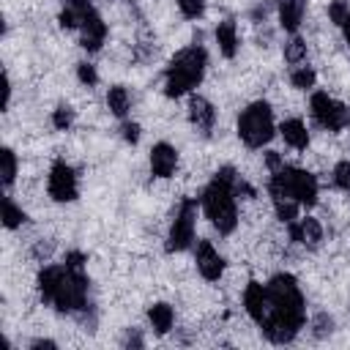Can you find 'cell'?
I'll list each match as a JSON object with an SVG mask.
<instances>
[{
    "label": "cell",
    "instance_id": "obj_5",
    "mask_svg": "<svg viewBox=\"0 0 350 350\" xmlns=\"http://www.w3.org/2000/svg\"><path fill=\"white\" fill-rule=\"evenodd\" d=\"M268 191L271 197H293L298 200L301 205H314L317 202V178L306 170H298V167H282L271 175L268 180Z\"/></svg>",
    "mask_w": 350,
    "mask_h": 350
},
{
    "label": "cell",
    "instance_id": "obj_19",
    "mask_svg": "<svg viewBox=\"0 0 350 350\" xmlns=\"http://www.w3.org/2000/svg\"><path fill=\"white\" fill-rule=\"evenodd\" d=\"M107 107H109V112H112L115 118H126L129 109H131V96H129V90H126L123 85H112V88L107 90Z\"/></svg>",
    "mask_w": 350,
    "mask_h": 350
},
{
    "label": "cell",
    "instance_id": "obj_1",
    "mask_svg": "<svg viewBox=\"0 0 350 350\" xmlns=\"http://www.w3.org/2000/svg\"><path fill=\"white\" fill-rule=\"evenodd\" d=\"M268 314L260 323V331L273 345H287L306 323V301L304 293L290 273H276L268 284Z\"/></svg>",
    "mask_w": 350,
    "mask_h": 350
},
{
    "label": "cell",
    "instance_id": "obj_8",
    "mask_svg": "<svg viewBox=\"0 0 350 350\" xmlns=\"http://www.w3.org/2000/svg\"><path fill=\"white\" fill-rule=\"evenodd\" d=\"M309 109H312V118L317 120V126H323L325 131H342L347 126V107L323 90H317L312 96Z\"/></svg>",
    "mask_w": 350,
    "mask_h": 350
},
{
    "label": "cell",
    "instance_id": "obj_24",
    "mask_svg": "<svg viewBox=\"0 0 350 350\" xmlns=\"http://www.w3.org/2000/svg\"><path fill=\"white\" fill-rule=\"evenodd\" d=\"M0 164H3V186L8 189L14 183V178H16V156H14L11 148L0 150Z\"/></svg>",
    "mask_w": 350,
    "mask_h": 350
},
{
    "label": "cell",
    "instance_id": "obj_30",
    "mask_svg": "<svg viewBox=\"0 0 350 350\" xmlns=\"http://www.w3.org/2000/svg\"><path fill=\"white\" fill-rule=\"evenodd\" d=\"M120 131H123V139H126V142H131V145L139 139V126H137V123H123V129H120Z\"/></svg>",
    "mask_w": 350,
    "mask_h": 350
},
{
    "label": "cell",
    "instance_id": "obj_11",
    "mask_svg": "<svg viewBox=\"0 0 350 350\" xmlns=\"http://www.w3.org/2000/svg\"><path fill=\"white\" fill-rule=\"evenodd\" d=\"M287 232H290V238H293L295 243H301V246H306V249H317L320 241H323V227H320V221L312 219V216H306V219H293V221L287 224Z\"/></svg>",
    "mask_w": 350,
    "mask_h": 350
},
{
    "label": "cell",
    "instance_id": "obj_26",
    "mask_svg": "<svg viewBox=\"0 0 350 350\" xmlns=\"http://www.w3.org/2000/svg\"><path fill=\"white\" fill-rule=\"evenodd\" d=\"M178 8L186 19H200L205 11V0H178Z\"/></svg>",
    "mask_w": 350,
    "mask_h": 350
},
{
    "label": "cell",
    "instance_id": "obj_17",
    "mask_svg": "<svg viewBox=\"0 0 350 350\" xmlns=\"http://www.w3.org/2000/svg\"><path fill=\"white\" fill-rule=\"evenodd\" d=\"M216 44H219V49H221L224 57H235V52H238V30H235V22L232 19L219 22V27H216Z\"/></svg>",
    "mask_w": 350,
    "mask_h": 350
},
{
    "label": "cell",
    "instance_id": "obj_10",
    "mask_svg": "<svg viewBox=\"0 0 350 350\" xmlns=\"http://www.w3.org/2000/svg\"><path fill=\"white\" fill-rule=\"evenodd\" d=\"M194 262H197L200 276L208 279V282H216V279L221 276V271H224V260H221V254L213 249L211 241H200V243H197V249H194Z\"/></svg>",
    "mask_w": 350,
    "mask_h": 350
},
{
    "label": "cell",
    "instance_id": "obj_20",
    "mask_svg": "<svg viewBox=\"0 0 350 350\" xmlns=\"http://www.w3.org/2000/svg\"><path fill=\"white\" fill-rule=\"evenodd\" d=\"M148 320H150L156 334H167L172 328V323H175V312H172L170 304H153L148 309Z\"/></svg>",
    "mask_w": 350,
    "mask_h": 350
},
{
    "label": "cell",
    "instance_id": "obj_33",
    "mask_svg": "<svg viewBox=\"0 0 350 350\" xmlns=\"http://www.w3.org/2000/svg\"><path fill=\"white\" fill-rule=\"evenodd\" d=\"M328 331H331V320H328L325 314H320V317H317V328H314V334H317V336H325Z\"/></svg>",
    "mask_w": 350,
    "mask_h": 350
},
{
    "label": "cell",
    "instance_id": "obj_12",
    "mask_svg": "<svg viewBox=\"0 0 350 350\" xmlns=\"http://www.w3.org/2000/svg\"><path fill=\"white\" fill-rule=\"evenodd\" d=\"M243 306H246L249 317L260 325L265 320V314H268V290H265V284L249 282L246 290H243Z\"/></svg>",
    "mask_w": 350,
    "mask_h": 350
},
{
    "label": "cell",
    "instance_id": "obj_34",
    "mask_svg": "<svg viewBox=\"0 0 350 350\" xmlns=\"http://www.w3.org/2000/svg\"><path fill=\"white\" fill-rule=\"evenodd\" d=\"M8 101H11V79L8 74H3V109L8 107Z\"/></svg>",
    "mask_w": 350,
    "mask_h": 350
},
{
    "label": "cell",
    "instance_id": "obj_18",
    "mask_svg": "<svg viewBox=\"0 0 350 350\" xmlns=\"http://www.w3.org/2000/svg\"><path fill=\"white\" fill-rule=\"evenodd\" d=\"M279 131H282L284 142H287L290 148H295V150H304V148L309 145V131H306V126H304L298 118H290V120H284Z\"/></svg>",
    "mask_w": 350,
    "mask_h": 350
},
{
    "label": "cell",
    "instance_id": "obj_32",
    "mask_svg": "<svg viewBox=\"0 0 350 350\" xmlns=\"http://www.w3.org/2000/svg\"><path fill=\"white\" fill-rule=\"evenodd\" d=\"M265 164L271 167V172H276V170H282V167H284V164H282V156H279L276 150H271V153L265 156Z\"/></svg>",
    "mask_w": 350,
    "mask_h": 350
},
{
    "label": "cell",
    "instance_id": "obj_31",
    "mask_svg": "<svg viewBox=\"0 0 350 350\" xmlns=\"http://www.w3.org/2000/svg\"><path fill=\"white\" fill-rule=\"evenodd\" d=\"M66 265L68 268H85V254L82 252H68L66 254Z\"/></svg>",
    "mask_w": 350,
    "mask_h": 350
},
{
    "label": "cell",
    "instance_id": "obj_9",
    "mask_svg": "<svg viewBox=\"0 0 350 350\" xmlns=\"http://www.w3.org/2000/svg\"><path fill=\"white\" fill-rule=\"evenodd\" d=\"M49 197L57 202H71L79 194V183H77V172L66 164V161H55L49 170Z\"/></svg>",
    "mask_w": 350,
    "mask_h": 350
},
{
    "label": "cell",
    "instance_id": "obj_6",
    "mask_svg": "<svg viewBox=\"0 0 350 350\" xmlns=\"http://www.w3.org/2000/svg\"><path fill=\"white\" fill-rule=\"evenodd\" d=\"M238 137L246 148H262L273 137V112L265 101L249 104L238 118Z\"/></svg>",
    "mask_w": 350,
    "mask_h": 350
},
{
    "label": "cell",
    "instance_id": "obj_36",
    "mask_svg": "<svg viewBox=\"0 0 350 350\" xmlns=\"http://www.w3.org/2000/svg\"><path fill=\"white\" fill-rule=\"evenodd\" d=\"M339 27H342V36H345V41L350 44V16H347V19H345V22L339 25Z\"/></svg>",
    "mask_w": 350,
    "mask_h": 350
},
{
    "label": "cell",
    "instance_id": "obj_3",
    "mask_svg": "<svg viewBox=\"0 0 350 350\" xmlns=\"http://www.w3.org/2000/svg\"><path fill=\"white\" fill-rule=\"evenodd\" d=\"M235 183L238 175L232 167H221L213 180L202 191V211L208 221L221 232L230 235L238 227V208H235Z\"/></svg>",
    "mask_w": 350,
    "mask_h": 350
},
{
    "label": "cell",
    "instance_id": "obj_4",
    "mask_svg": "<svg viewBox=\"0 0 350 350\" xmlns=\"http://www.w3.org/2000/svg\"><path fill=\"white\" fill-rule=\"evenodd\" d=\"M205 66H208V52L200 44H191V46L180 49L164 71V93L170 98H178V96L189 93L191 88H197L202 82Z\"/></svg>",
    "mask_w": 350,
    "mask_h": 350
},
{
    "label": "cell",
    "instance_id": "obj_37",
    "mask_svg": "<svg viewBox=\"0 0 350 350\" xmlns=\"http://www.w3.org/2000/svg\"><path fill=\"white\" fill-rule=\"evenodd\" d=\"M126 345H134V347H142V339H139L137 334H129V336H126Z\"/></svg>",
    "mask_w": 350,
    "mask_h": 350
},
{
    "label": "cell",
    "instance_id": "obj_28",
    "mask_svg": "<svg viewBox=\"0 0 350 350\" xmlns=\"http://www.w3.org/2000/svg\"><path fill=\"white\" fill-rule=\"evenodd\" d=\"M347 16H350V5H347L345 0H334V3L328 5V19H331L334 25H342Z\"/></svg>",
    "mask_w": 350,
    "mask_h": 350
},
{
    "label": "cell",
    "instance_id": "obj_16",
    "mask_svg": "<svg viewBox=\"0 0 350 350\" xmlns=\"http://www.w3.org/2000/svg\"><path fill=\"white\" fill-rule=\"evenodd\" d=\"M276 11H279V25L287 33H295L301 19H304L306 0H276Z\"/></svg>",
    "mask_w": 350,
    "mask_h": 350
},
{
    "label": "cell",
    "instance_id": "obj_13",
    "mask_svg": "<svg viewBox=\"0 0 350 350\" xmlns=\"http://www.w3.org/2000/svg\"><path fill=\"white\" fill-rule=\"evenodd\" d=\"M175 167H178V150L172 145H167V142L153 145V150H150V172L156 178H170L175 172Z\"/></svg>",
    "mask_w": 350,
    "mask_h": 350
},
{
    "label": "cell",
    "instance_id": "obj_2",
    "mask_svg": "<svg viewBox=\"0 0 350 350\" xmlns=\"http://www.w3.org/2000/svg\"><path fill=\"white\" fill-rule=\"evenodd\" d=\"M38 293L57 312H82L88 306V276L85 268L46 265L38 273Z\"/></svg>",
    "mask_w": 350,
    "mask_h": 350
},
{
    "label": "cell",
    "instance_id": "obj_27",
    "mask_svg": "<svg viewBox=\"0 0 350 350\" xmlns=\"http://www.w3.org/2000/svg\"><path fill=\"white\" fill-rule=\"evenodd\" d=\"M52 123H55V129L66 131V129L74 123V109H71V107H66V104H60V107L55 109V115H52Z\"/></svg>",
    "mask_w": 350,
    "mask_h": 350
},
{
    "label": "cell",
    "instance_id": "obj_23",
    "mask_svg": "<svg viewBox=\"0 0 350 350\" xmlns=\"http://www.w3.org/2000/svg\"><path fill=\"white\" fill-rule=\"evenodd\" d=\"M284 60L293 63V66L304 63L306 60V41L298 38V36H293L290 41H284Z\"/></svg>",
    "mask_w": 350,
    "mask_h": 350
},
{
    "label": "cell",
    "instance_id": "obj_25",
    "mask_svg": "<svg viewBox=\"0 0 350 350\" xmlns=\"http://www.w3.org/2000/svg\"><path fill=\"white\" fill-rule=\"evenodd\" d=\"M334 186L342 191H350V161H339L334 167Z\"/></svg>",
    "mask_w": 350,
    "mask_h": 350
},
{
    "label": "cell",
    "instance_id": "obj_35",
    "mask_svg": "<svg viewBox=\"0 0 350 350\" xmlns=\"http://www.w3.org/2000/svg\"><path fill=\"white\" fill-rule=\"evenodd\" d=\"M30 347H36V350H41V347H57V345H55L52 339H36V342H33Z\"/></svg>",
    "mask_w": 350,
    "mask_h": 350
},
{
    "label": "cell",
    "instance_id": "obj_7",
    "mask_svg": "<svg viewBox=\"0 0 350 350\" xmlns=\"http://www.w3.org/2000/svg\"><path fill=\"white\" fill-rule=\"evenodd\" d=\"M194 221H197V200H183L180 208L175 211V219L170 224L167 235V252H183L194 241Z\"/></svg>",
    "mask_w": 350,
    "mask_h": 350
},
{
    "label": "cell",
    "instance_id": "obj_15",
    "mask_svg": "<svg viewBox=\"0 0 350 350\" xmlns=\"http://www.w3.org/2000/svg\"><path fill=\"white\" fill-rule=\"evenodd\" d=\"M79 33H82V46L88 49V52H96V49H101V44H104V38H107V25L101 22V16H98V11L93 14V16H88L82 25H79Z\"/></svg>",
    "mask_w": 350,
    "mask_h": 350
},
{
    "label": "cell",
    "instance_id": "obj_14",
    "mask_svg": "<svg viewBox=\"0 0 350 350\" xmlns=\"http://www.w3.org/2000/svg\"><path fill=\"white\" fill-rule=\"evenodd\" d=\"M189 120H191V126H194L197 131L208 134V131L213 129V123H216V109H213V104H211L208 98H202V96H191V101H189Z\"/></svg>",
    "mask_w": 350,
    "mask_h": 350
},
{
    "label": "cell",
    "instance_id": "obj_29",
    "mask_svg": "<svg viewBox=\"0 0 350 350\" xmlns=\"http://www.w3.org/2000/svg\"><path fill=\"white\" fill-rule=\"evenodd\" d=\"M77 77H79V82L88 85V88H93V85L98 82V74H96V68H93L90 63H77Z\"/></svg>",
    "mask_w": 350,
    "mask_h": 350
},
{
    "label": "cell",
    "instance_id": "obj_38",
    "mask_svg": "<svg viewBox=\"0 0 350 350\" xmlns=\"http://www.w3.org/2000/svg\"><path fill=\"white\" fill-rule=\"evenodd\" d=\"M347 123H350V109H347Z\"/></svg>",
    "mask_w": 350,
    "mask_h": 350
},
{
    "label": "cell",
    "instance_id": "obj_21",
    "mask_svg": "<svg viewBox=\"0 0 350 350\" xmlns=\"http://www.w3.org/2000/svg\"><path fill=\"white\" fill-rule=\"evenodd\" d=\"M314 79H317V74H314V68L312 66H293V71H290V82H293V88H298V90H309V88H314Z\"/></svg>",
    "mask_w": 350,
    "mask_h": 350
},
{
    "label": "cell",
    "instance_id": "obj_22",
    "mask_svg": "<svg viewBox=\"0 0 350 350\" xmlns=\"http://www.w3.org/2000/svg\"><path fill=\"white\" fill-rule=\"evenodd\" d=\"M25 219H27L25 211L16 208L11 197H3V224H5L8 230H16L19 224H25Z\"/></svg>",
    "mask_w": 350,
    "mask_h": 350
}]
</instances>
